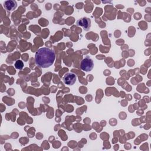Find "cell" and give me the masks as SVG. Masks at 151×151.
Here are the masks:
<instances>
[{"mask_svg":"<svg viewBox=\"0 0 151 151\" xmlns=\"http://www.w3.org/2000/svg\"><path fill=\"white\" fill-rule=\"evenodd\" d=\"M80 67L82 70L84 71H90L94 67L93 61L88 56H87L84 58L80 64Z\"/></svg>","mask_w":151,"mask_h":151,"instance_id":"cell-2","label":"cell"},{"mask_svg":"<svg viewBox=\"0 0 151 151\" xmlns=\"http://www.w3.org/2000/svg\"><path fill=\"white\" fill-rule=\"evenodd\" d=\"M17 2L15 1H6L4 3V8L8 11H12L16 8Z\"/></svg>","mask_w":151,"mask_h":151,"instance_id":"cell-5","label":"cell"},{"mask_svg":"<svg viewBox=\"0 0 151 151\" xmlns=\"http://www.w3.org/2000/svg\"><path fill=\"white\" fill-rule=\"evenodd\" d=\"M90 22L91 21L89 18L84 17L81 18L77 21V25L83 27L85 30H88V28L90 27Z\"/></svg>","mask_w":151,"mask_h":151,"instance_id":"cell-4","label":"cell"},{"mask_svg":"<svg viewBox=\"0 0 151 151\" xmlns=\"http://www.w3.org/2000/svg\"><path fill=\"white\" fill-rule=\"evenodd\" d=\"M76 81V76L73 73H67L63 77L64 83L69 86L73 85Z\"/></svg>","mask_w":151,"mask_h":151,"instance_id":"cell-3","label":"cell"},{"mask_svg":"<svg viewBox=\"0 0 151 151\" xmlns=\"http://www.w3.org/2000/svg\"><path fill=\"white\" fill-rule=\"evenodd\" d=\"M55 58V52L47 47L38 50L35 55V64L40 67L47 68L52 65Z\"/></svg>","mask_w":151,"mask_h":151,"instance_id":"cell-1","label":"cell"},{"mask_svg":"<svg viewBox=\"0 0 151 151\" xmlns=\"http://www.w3.org/2000/svg\"><path fill=\"white\" fill-rule=\"evenodd\" d=\"M24 67V64H23V62L21 60H17L15 63V67L17 68V69H19V70H21Z\"/></svg>","mask_w":151,"mask_h":151,"instance_id":"cell-6","label":"cell"}]
</instances>
